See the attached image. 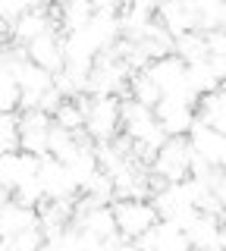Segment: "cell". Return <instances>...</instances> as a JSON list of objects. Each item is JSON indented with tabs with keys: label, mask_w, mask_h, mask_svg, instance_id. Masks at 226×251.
<instances>
[{
	"label": "cell",
	"mask_w": 226,
	"mask_h": 251,
	"mask_svg": "<svg viewBox=\"0 0 226 251\" xmlns=\"http://www.w3.org/2000/svg\"><path fill=\"white\" fill-rule=\"evenodd\" d=\"M44 245V232L38 229V226H32V229H25V232H19L13 242H6V251H41Z\"/></svg>",
	"instance_id": "cell-30"
},
{
	"label": "cell",
	"mask_w": 226,
	"mask_h": 251,
	"mask_svg": "<svg viewBox=\"0 0 226 251\" xmlns=\"http://www.w3.org/2000/svg\"><path fill=\"white\" fill-rule=\"evenodd\" d=\"M154 13H157V6H154V3H145V0L120 6V28H123V38L138 41V38L145 35V28L154 22Z\"/></svg>",
	"instance_id": "cell-19"
},
{
	"label": "cell",
	"mask_w": 226,
	"mask_h": 251,
	"mask_svg": "<svg viewBox=\"0 0 226 251\" xmlns=\"http://www.w3.org/2000/svg\"><path fill=\"white\" fill-rule=\"evenodd\" d=\"M192 141L189 135L182 138H167V145L157 151L151 163V176H157L160 182H185L192 176Z\"/></svg>",
	"instance_id": "cell-2"
},
{
	"label": "cell",
	"mask_w": 226,
	"mask_h": 251,
	"mask_svg": "<svg viewBox=\"0 0 226 251\" xmlns=\"http://www.w3.org/2000/svg\"><path fill=\"white\" fill-rule=\"evenodd\" d=\"M123 129V100L120 98H88L85 113V135L95 145H110Z\"/></svg>",
	"instance_id": "cell-1"
},
{
	"label": "cell",
	"mask_w": 226,
	"mask_h": 251,
	"mask_svg": "<svg viewBox=\"0 0 226 251\" xmlns=\"http://www.w3.org/2000/svg\"><path fill=\"white\" fill-rule=\"evenodd\" d=\"M173 53L179 60L185 63V66H192V63H201L207 60V38L201 35V31H189V35H179L176 44H173Z\"/></svg>",
	"instance_id": "cell-24"
},
{
	"label": "cell",
	"mask_w": 226,
	"mask_h": 251,
	"mask_svg": "<svg viewBox=\"0 0 226 251\" xmlns=\"http://www.w3.org/2000/svg\"><path fill=\"white\" fill-rule=\"evenodd\" d=\"M73 204L75 201H44L38 207V229L44 232V239H53L73 226Z\"/></svg>",
	"instance_id": "cell-17"
},
{
	"label": "cell",
	"mask_w": 226,
	"mask_h": 251,
	"mask_svg": "<svg viewBox=\"0 0 226 251\" xmlns=\"http://www.w3.org/2000/svg\"><path fill=\"white\" fill-rule=\"evenodd\" d=\"M6 53H10V47H6V41H0V63L6 60Z\"/></svg>",
	"instance_id": "cell-34"
},
{
	"label": "cell",
	"mask_w": 226,
	"mask_h": 251,
	"mask_svg": "<svg viewBox=\"0 0 226 251\" xmlns=\"http://www.w3.org/2000/svg\"><path fill=\"white\" fill-rule=\"evenodd\" d=\"M154 19H157L173 38L189 35V31H198V22H195V3H185V0H163V3L157 6V13H154Z\"/></svg>",
	"instance_id": "cell-14"
},
{
	"label": "cell",
	"mask_w": 226,
	"mask_h": 251,
	"mask_svg": "<svg viewBox=\"0 0 226 251\" xmlns=\"http://www.w3.org/2000/svg\"><path fill=\"white\" fill-rule=\"evenodd\" d=\"M41 251H82V232L75 226H69V229H63L53 239H44Z\"/></svg>",
	"instance_id": "cell-28"
},
{
	"label": "cell",
	"mask_w": 226,
	"mask_h": 251,
	"mask_svg": "<svg viewBox=\"0 0 226 251\" xmlns=\"http://www.w3.org/2000/svg\"><path fill=\"white\" fill-rule=\"evenodd\" d=\"M195 22H198L201 35L223 31L226 28V3L223 0H201V3H195Z\"/></svg>",
	"instance_id": "cell-23"
},
{
	"label": "cell",
	"mask_w": 226,
	"mask_h": 251,
	"mask_svg": "<svg viewBox=\"0 0 226 251\" xmlns=\"http://www.w3.org/2000/svg\"><path fill=\"white\" fill-rule=\"evenodd\" d=\"M154 120L160 123V129L167 132V138H182L192 132V126L198 123L195 113V98H160V104L154 107Z\"/></svg>",
	"instance_id": "cell-3"
},
{
	"label": "cell",
	"mask_w": 226,
	"mask_h": 251,
	"mask_svg": "<svg viewBox=\"0 0 226 251\" xmlns=\"http://www.w3.org/2000/svg\"><path fill=\"white\" fill-rule=\"evenodd\" d=\"M145 73L151 75V82L160 88L163 98H173V94H179V98H195V94L189 91V82H185L189 66H185L176 53H170V57H163V60H154ZM195 100H198V98H195Z\"/></svg>",
	"instance_id": "cell-7"
},
{
	"label": "cell",
	"mask_w": 226,
	"mask_h": 251,
	"mask_svg": "<svg viewBox=\"0 0 226 251\" xmlns=\"http://www.w3.org/2000/svg\"><path fill=\"white\" fill-rule=\"evenodd\" d=\"M85 113H88V94H82L75 100H63L60 110L53 113V126H60L66 132H85Z\"/></svg>",
	"instance_id": "cell-22"
},
{
	"label": "cell",
	"mask_w": 226,
	"mask_h": 251,
	"mask_svg": "<svg viewBox=\"0 0 226 251\" xmlns=\"http://www.w3.org/2000/svg\"><path fill=\"white\" fill-rule=\"evenodd\" d=\"M38 167H41V160L25 151H13V154H3L0 157V188H6V192H16L22 182H28V179L38 176Z\"/></svg>",
	"instance_id": "cell-12"
},
{
	"label": "cell",
	"mask_w": 226,
	"mask_h": 251,
	"mask_svg": "<svg viewBox=\"0 0 226 251\" xmlns=\"http://www.w3.org/2000/svg\"><path fill=\"white\" fill-rule=\"evenodd\" d=\"M214 251H226V245H223V248H214Z\"/></svg>",
	"instance_id": "cell-35"
},
{
	"label": "cell",
	"mask_w": 226,
	"mask_h": 251,
	"mask_svg": "<svg viewBox=\"0 0 226 251\" xmlns=\"http://www.w3.org/2000/svg\"><path fill=\"white\" fill-rule=\"evenodd\" d=\"M185 239H189L192 251H214L226 245V223L220 217H207V214H195L185 223Z\"/></svg>",
	"instance_id": "cell-11"
},
{
	"label": "cell",
	"mask_w": 226,
	"mask_h": 251,
	"mask_svg": "<svg viewBox=\"0 0 226 251\" xmlns=\"http://www.w3.org/2000/svg\"><path fill=\"white\" fill-rule=\"evenodd\" d=\"M28 6L32 3H25V0H0V22H6L13 28V22L22 19L28 13Z\"/></svg>",
	"instance_id": "cell-31"
},
{
	"label": "cell",
	"mask_w": 226,
	"mask_h": 251,
	"mask_svg": "<svg viewBox=\"0 0 226 251\" xmlns=\"http://www.w3.org/2000/svg\"><path fill=\"white\" fill-rule=\"evenodd\" d=\"M198 104H201L198 107V123H204L214 132H223L226 135V85L214 94H204Z\"/></svg>",
	"instance_id": "cell-21"
},
{
	"label": "cell",
	"mask_w": 226,
	"mask_h": 251,
	"mask_svg": "<svg viewBox=\"0 0 226 251\" xmlns=\"http://www.w3.org/2000/svg\"><path fill=\"white\" fill-rule=\"evenodd\" d=\"M48 28H57L50 22V10H48V6H28V13L22 16V19L13 22L10 38L16 41V47H28L35 38H41Z\"/></svg>",
	"instance_id": "cell-16"
},
{
	"label": "cell",
	"mask_w": 226,
	"mask_h": 251,
	"mask_svg": "<svg viewBox=\"0 0 226 251\" xmlns=\"http://www.w3.org/2000/svg\"><path fill=\"white\" fill-rule=\"evenodd\" d=\"M189 141H192V151L198 154L210 170L226 173V135L223 132H214L204 123H195L192 132H189Z\"/></svg>",
	"instance_id": "cell-10"
},
{
	"label": "cell",
	"mask_w": 226,
	"mask_h": 251,
	"mask_svg": "<svg viewBox=\"0 0 226 251\" xmlns=\"http://www.w3.org/2000/svg\"><path fill=\"white\" fill-rule=\"evenodd\" d=\"M32 226H38V210L32 207H22L19 201H0V242H13L19 232L32 229Z\"/></svg>",
	"instance_id": "cell-15"
},
{
	"label": "cell",
	"mask_w": 226,
	"mask_h": 251,
	"mask_svg": "<svg viewBox=\"0 0 226 251\" xmlns=\"http://www.w3.org/2000/svg\"><path fill=\"white\" fill-rule=\"evenodd\" d=\"M129 91H132L129 98L135 100V104L148 107V110H154V107L160 104V98H163L160 88L151 82V75H148V73H135V75H132V78H129Z\"/></svg>",
	"instance_id": "cell-25"
},
{
	"label": "cell",
	"mask_w": 226,
	"mask_h": 251,
	"mask_svg": "<svg viewBox=\"0 0 226 251\" xmlns=\"http://www.w3.org/2000/svg\"><path fill=\"white\" fill-rule=\"evenodd\" d=\"M151 204H154V210H157L160 220H167V223H176L179 229H185V223H189V220L198 214V210L192 207L189 192H185L182 182H167L160 192H154Z\"/></svg>",
	"instance_id": "cell-6"
},
{
	"label": "cell",
	"mask_w": 226,
	"mask_h": 251,
	"mask_svg": "<svg viewBox=\"0 0 226 251\" xmlns=\"http://www.w3.org/2000/svg\"><path fill=\"white\" fill-rule=\"evenodd\" d=\"M25 57H28V63H35L38 69L57 75L60 69L66 66V57H63V35H60V28H48L41 38H35V41L25 47Z\"/></svg>",
	"instance_id": "cell-9"
},
{
	"label": "cell",
	"mask_w": 226,
	"mask_h": 251,
	"mask_svg": "<svg viewBox=\"0 0 226 251\" xmlns=\"http://www.w3.org/2000/svg\"><path fill=\"white\" fill-rule=\"evenodd\" d=\"M13 201H19L22 207H32V210H38L44 201V192H41V182H38V176L35 179H28V182H22L16 192H13Z\"/></svg>",
	"instance_id": "cell-29"
},
{
	"label": "cell",
	"mask_w": 226,
	"mask_h": 251,
	"mask_svg": "<svg viewBox=\"0 0 226 251\" xmlns=\"http://www.w3.org/2000/svg\"><path fill=\"white\" fill-rule=\"evenodd\" d=\"M113 217L120 235L129 242H135L138 235H145L148 229H154L160 223L151 201H113Z\"/></svg>",
	"instance_id": "cell-4"
},
{
	"label": "cell",
	"mask_w": 226,
	"mask_h": 251,
	"mask_svg": "<svg viewBox=\"0 0 226 251\" xmlns=\"http://www.w3.org/2000/svg\"><path fill=\"white\" fill-rule=\"evenodd\" d=\"M91 16H95V3H88V0H69V3L50 10V22L60 28V35H69V31H79L88 25Z\"/></svg>",
	"instance_id": "cell-18"
},
{
	"label": "cell",
	"mask_w": 226,
	"mask_h": 251,
	"mask_svg": "<svg viewBox=\"0 0 226 251\" xmlns=\"http://www.w3.org/2000/svg\"><path fill=\"white\" fill-rule=\"evenodd\" d=\"M38 182H41V192L48 201H75L79 195V182L73 179L69 167H63L53 157H44L41 167H38Z\"/></svg>",
	"instance_id": "cell-8"
},
{
	"label": "cell",
	"mask_w": 226,
	"mask_h": 251,
	"mask_svg": "<svg viewBox=\"0 0 226 251\" xmlns=\"http://www.w3.org/2000/svg\"><path fill=\"white\" fill-rule=\"evenodd\" d=\"M217 198H220V201H223V207H226V173H223L220 179H217Z\"/></svg>",
	"instance_id": "cell-33"
},
{
	"label": "cell",
	"mask_w": 226,
	"mask_h": 251,
	"mask_svg": "<svg viewBox=\"0 0 226 251\" xmlns=\"http://www.w3.org/2000/svg\"><path fill=\"white\" fill-rule=\"evenodd\" d=\"M85 138H88L85 132H66V129H60V126H53L50 141H48V157H53V160H60L66 167V163L82 151Z\"/></svg>",
	"instance_id": "cell-20"
},
{
	"label": "cell",
	"mask_w": 226,
	"mask_h": 251,
	"mask_svg": "<svg viewBox=\"0 0 226 251\" xmlns=\"http://www.w3.org/2000/svg\"><path fill=\"white\" fill-rule=\"evenodd\" d=\"M19 107V85L13 78L10 63H0V113H16Z\"/></svg>",
	"instance_id": "cell-26"
},
{
	"label": "cell",
	"mask_w": 226,
	"mask_h": 251,
	"mask_svg": "<svg viewBox=\"0 0 226 251\" xmlns=\"http://www.w3.org/2000/svg\"><path fill=\"white\" fill-rule=\"evenodd\" d=\"M135 248L138 251H192L185 232L179 229L176 223H167V220H160L154 229H148L145 235H138Z\"/></svg>",
	"instance_id": "cell-13"
},
{
	"label": "cell",
	"mask_w": 226,
	"mask_h": 251,
	"mask_svg": "<svg viewBox=\"0 0 226 251\" xmlns=\"http://www.w3.org/2000/svg\"><path fill=\"white\" fill-rule=\"evenodd\" d=\"M19 151V113H0V157Z\"/></svg>",
	"instance_id": "cell-27"
},
{
	"label": "cell",
	"mask_w": 226,
	"mask_h": 251,
	"mask_svg": "<svg viewBox=\"0 0 226 251\" xmlns=\"http://www.w3.org/2000/svg\"><path fill=\"white\" fill-rule=\"evenodd\" d=\"M53 129V116L44 110H22L19 113V151L44 160L48 157V141Z\"/></svg>",
	"instance_id": "cell-5"
},
{
	"label": "cell",
	"mask_w": 226,
	"mask_h": 251,
	"mask_svg": "<svg viewBox=\"0 0 226 251\" xmlns=\"http://www.w3.org/2000/svg\"><path fill=\"white\" fill-rule=\"evenodd\" d=\"M100 251H138V248H135V242H129V239H123V235H116V239L104 242V245H100Z\"/></svg>",
	"instance_id": "cell-32"
}]
</instances>
